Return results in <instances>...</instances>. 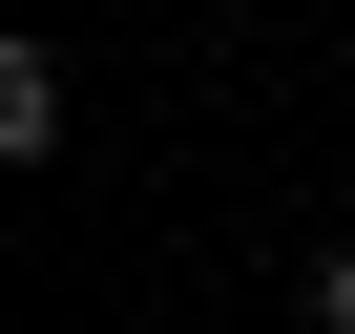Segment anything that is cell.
<instances>
[{
  "label": "cell",
  "instance_id": "7a4b0ae2",
  "mask_svg": "<svg viewBox=\"0 0 355 334\" xmlns=\"http://www.w3.org/2000/svg\"><path fill=\"white\" fill-rule=\"evenodd\" d=\"M313 334H355V251H334V272H313Z\"/></svg>",
  "mask_w": 355,
  "mask_h": 334
},
{
  "label": "cell",
  "instance_id": "6da1fadb",
  "mask_svg": "<svg viewBox=\"0 0 355 334\" xmlns=\"http://www.w3.org/2000/svg\"><path fill=\"white\" fill-rule=\"evenodd\" d=\"M0 146H21V167L63 146V63H42V42H0Z\"/></svg>",
  "mask_w": 355,
  "mask_h": 334
}]
</instances>
